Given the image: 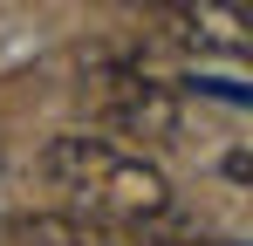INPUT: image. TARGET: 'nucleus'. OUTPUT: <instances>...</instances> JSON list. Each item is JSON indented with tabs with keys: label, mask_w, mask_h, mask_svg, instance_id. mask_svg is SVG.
Here are the masks:
<instances>
[{
	"label": "nucleus",
	"mask_w": 253,
	"mask_h": 246,
	"mask_svg": "<svg viewBox=\"0 0 253 246\" xmlns=\"http://www.w3.org/2000/svg\"><path fill=\"white\" fill-rule=\"evenodd\" d=\"M130 246H240L226 233H206V226H185V219H151V226H130Z\"/></svg>",
	"instance_id": "nucleus-5"
},
{
	"label": "nucleus",
	"mask_w": 253,
	"mask_h": 246,
	"mask_svg": "<svg viewBox=\"0 0 253 246\" xmlns=\"http://www.w3.org/2000/svg\"><path fill=\"white\" fill-rule=\"evenodd\" d=\"M83 96L103 123H117L130 137H178V123H185L178 96L158 76H144V69H89Z\"/></svg>",
	"instance_id": "nucleus-2"
},
{
	"label": "nucleus",
	"mask_w": 253,
	"mask_h": 246,
	"mask_svg": "<svg viewBox=\"0 0 253 246\" xmlns=\"http://www.w3.org/2000/svg\"><path fill=\"white\" fill-rule=\"evenodd\" d=\"M42 178L76 205V219L89 226H151L171 212V178L144 151H124L110 137H55L42 151Z\"/></svg>",
	"instance_id": "nucleus-1"
},
{
	"label": "nucleus",
	"mask_w": 253,
	"mask_h": 246,
	"mask_svg": "<svg viewBox=\"0 0 253 246\" xmlns=\"http://www.w3.org/2000/svg\"><path fill=\"white\" fill-rule=\"evenodd\" d=\"M0 246H124V240L76 212H14L0 219Z\"/></svg>",
	"instance_id": "nucleus-3"
},
{
	"label": "nucleus",
	"mask_w": 253,
	"mask_h": 246,
	"mask_svg": "<svg viewBox=\"0 0 253 246\" xmlns=\"http://www.w3.org/2000/svg\"><path fill=\"white\" fill-rule=\"evenodd\" d=\"M165 21H178V41H212V48H240V14L226 7H171Z\"/></svg>",
	"instance_id": "nucleus-4"
}]
</instances>
